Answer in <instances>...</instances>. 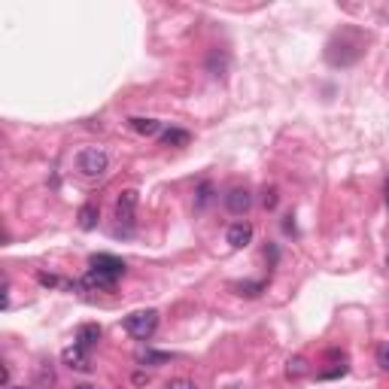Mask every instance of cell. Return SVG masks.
<instances>
[{"label":"cell","instance_id":"1","mask_svg":"<svg viewBox=\"0 0 389 389\" xmlns=\"http://www.w3.org/2000/svg\"><path fill=\"white\" fill-rule=\"evenodd\" d=\"M77 171L82 173V177H88V180L104 177V173L110 171L107 150H100V146H86V150L77 155Z\"/></svg>","mask_w":389,"mask_h":389},{"label":"cell","instance_id":"2","mask_svg":"<svg viewBox=\"0 0 389 389\" xmlns=\"http://www.w3.org/2000/svg\"><path fill=\"white\" fill-rule=\"evenodd\" d=\"M125 331L137 341H150L159 331V310H137L125 317Z\"/></svg>","mask_w":389,"mask_h":389},{"label":"cell","instance_id":"3","mask_svg":"<svg viewBox=\"0 0 389 389\" xmlns=\"http://www.w3.org/2000/svg\"><path fill=\"white\" fill-rule=\"evenodd\" d=\"M88 265H91V271L107 274V277H113V280L125 277V262H122V258H116V256L98 253V256H91V258H88Z\"/></svg>","mask_w":389,"mask_h":389},{"label":"cell","instance_id":"4","mask_svg":"<svg viewBox=\"0 0 389 389\" xmlns=\"http://www.w3.org/2000/svg\"><path fill=\"white\" fill-rule=\"evenodd\" d=\"M134 213H137V192L134 189H125L122 194H119V201H116V219H119V225L131 228L134 225Z\"/></svg>","mask_w":389,"mask_h":389},{"label":"cell","instance_id":"5","mask_svg":"<svg viewBox=\"0 0 389 389\" xmlns=\"http://www.w3.org/2000/svg\"><path fill=\"white\" fill-rule=\"evenodd\" d=\"M225 207H228V213H235V216H244V213L253 207V194H249L246 189H240V186H235V189H228L225 192Z\"/></svg>","mask_w":389,"mask_h":389},{"label":"cell","instance_id":"6","mask_svg":"<svg viewBox=\"0 0 389 389\" xmlns=\"http://www.w3.org/2000/svg\"><path fill=\"white\" fill-rule=\"evenodd\" d=\"M64 365L73 368V371H82V374H88L91 371V359H88V350L86 347H79V344H73L64 350Z\"/></svg>","mask_w":389,"mask_h":389},{"label":"cell","instance_id":"7","mask_svg":"<svg viewBox=\"0 0 389 389\" xmlns=\"http://www.w3.org/2000/svg\"><path fill=\"white\" fill-rule=\"evenodd\" d=\"M225 240L235 249H244L249 240H253V225H249V222H235V225L228 228V235H225Z\"/></svg>","mask_w":389,"mask_h":389},{"label":"cell","instance_id":"8","mask_svg":"<svg viewBox=\"0 0 389 389\" xmlns=\"http://www.w3.org/2000/svg\"><path fill=\"white\" fill-rule=\"evenodd\" d=\"M128 128H131L134 134H140V137H155V134H161V122H159V119L131 116V119H128Z\"/></svg>","mask_w":389,"mask_h":389},{"label":"cell","instance_id":"9","mask_svg":"<svg viewBox=\"0 0 389 389\" xmlns=\"http://www.w3.org/2000/svg\"><path fill=\"white\" fill-rule=\"evenodd\" d=\"M82 286H86L88 292H110L116 286L113 277H107V274H98V271H88L86 277H82Z\"/></svg>","mask_w":389,"mask_h":389},{"label":"cell","instance_id":"10","mask_svg":"<svg viewBox=\"0 0 389 389\" xmlns=\"http://www.w3.org/2000/svg\"><path fill=\"white\" fill-rule=\"evenodd\" d=\"M100 341V326H95V322H86V326H79L77 329V344L79 347H86L91 350Z\"/></svg>","mask_w":389,"mask_h":389},{"label":"cell","instance_id":"11","mask_svg":"<svg viewBox=\"0 0 389 389\" xmlns=\"http://www.w3.org/2000/svg\"><path fill=\"white\" fill-rule=\"evenodd\" d=\"M98 219H100L98 204H86V207H79V228H82V231L98 228Z\"/></svg>","mask_w":389,"mask_h":389},{"label":"cell","instance_id":"12","mask_svg":"<svg viewBox=\"0 0 389 389\" xmlns=\"http://www.w3.org/2000/svg\"><path fill=\"white\" fill-rule=\"evenodd\" d=\"M192 140L189 131H183V128H168V131H161V143L164 146H186Z\"/></svg>","mask_w":389,"mask_h":389},{"label":"cell","instance_id":"13","mask_svg":"<svg viewBox=\"0 0 389 389\" xmlns=\"http://www.w3.org/2000/svg\"><path fill=\"white\" fill-rule=\"evenodd\" d=\"M308 371H310V362L304 356H292L289 362H286V374L295 377V381H298V377H304Z\"/></svg>","mask_w":389,"mask_h":389},{"label":"cell","instance_id":"14","mask_svg":"<svg viewBox=\"0 0 389 389\" xmlns=\"http://www.w3.org/2000/svg\"><path fill=\"white\" fill-rule=\"evenodd\" d=\"M171 353H155V350H140L137 353V362H143V365H161V362H168Z\"/></svg>","mask_w":389,"mask_h":389},{"label":"cell","instance_id":"15","mask_svg":"<svg viewBox=\"0 0 389 389\" xmlns=\"http://www.w3.org/2000/svg\"><path fill=\"white\" fill-rule=\"evenodd\" d=\"M235 289H237V295H246V298H256V295H262L265 283H237Z\"/></svg>","mask_w":389,"mask_h":389},{"label":"cell","instance_id":"16","mask_svg":"<svg viewBox=\"0 0 389 389\" xmlns=\"http://www.w3.org/2000/svg\"><path fill=\"white\" fill-rule=\"evenodd\" d=\"M210 198H213V186L210 183H201L198 186V207H207Z\"/></svg>","mask_w":389,"mask_h":389},{"label":"cell","instance_id":"17","mask_svg":"<svg viewBox=\"0 0 389 389\" xmlns=\"http://www.w3.org/2000/svg\"><path fill=\"white\" fill-rule=\"evenodd\" d=\"M377 365H381L383 371H389V344H381V347H377Z\"/></svg>","mask_w":389,"mask_h":389},{"label":"cell","instance_id":"18","mask_svg":"<svg viewBox=\"0 0 389 389\" xmlns=\"http://www.w3.org/2000/svg\"><path fill=\"white\" fill-rule=\"evenodd\" d=\"M262 204L268 210H274L277 207V189H265V198H262Z\"/></svg>","mask_w":389,"mask_h":389},{"label":"cell","instance_id":"19","mask_svg":"<svg viewBox=\"0 0 389 389\" xmlns=\"http://www.w3.org/2000/svg\"><path fill=\"white\" fill-rule=\"evenodd\" d=\"M168 389H198V386H194L192 381H186V377H177V381L168 383Z\"/></svg>","mask_w":389,"mask_h":389},{"label":"cell","instance_id":"20","mask_svg":"<svg viewBox=\"0 0 389 389\" xmlns=\"http://www.w3.org/2000/svg\"><path fill=\"white\" fill-rule=\"evenodd\" d=\"M37 280H40V286H49V289H52V286H58V277H55V274H37Z\"/></svg>","mask_w":389,"mask_h":389},{"label":"cell","instance_id":"21","mask_svg":"<svg viewBox=\"0 0 389 389\" xmlns=\"http://www.w3.org/2000/svg\"><path fill=\"white\" fill-rule=\"evenodd\" d=\"M73 389H98V386H88V383H82V386H73Z\"/></svg>","mask_w":389,"mask_h":389},{"label":"cell","instance_id":"22","mask_svg":"<svg viewBox=\"0 0 389 389\" xmlns=\"http://www.w3.org/2000/svg\"><path fill=\"white\" fill-rule=\"evenodd\" d=\"M13 389H25V386H13Z\"/></svg>","mask_w":389,"mask_h":389},{"label":"cell","instance_id":"23","mask_svg":"<svg viewBox=\"0 0 389 389\" xmlns=\"http://www.w3.org/2000/svg\"><path fill=\"white\" fill-rule=\"evenodd\" d=\"M386 265H389V256H386Z\"/></svg>","mask_w":389,"mask_h":389},{"label":"cell","instance_id":"24","mask_svg":"<svg viewBox=\"0 0 389 389\" xmlns=\"http://www.w3.org/2000/svg\"><path fill=\"white\" fill-rule=\"evenodd\" d=\"M386 194H389V186H386Z\"/></svg>","mask_w":389,"mask_h":389}]
</instances>
